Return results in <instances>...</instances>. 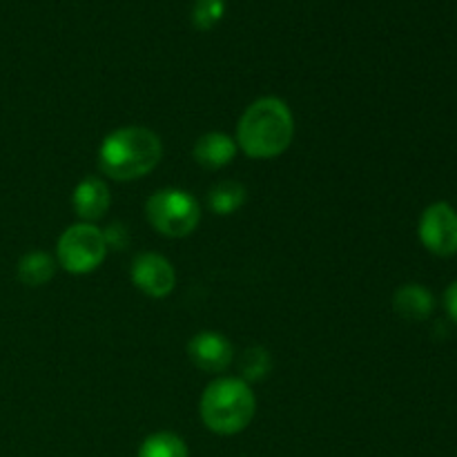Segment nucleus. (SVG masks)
Masks as SVG:
<instances>
[{"instance_id": "obj_1", "label": "nucleus", "mask_w": 457, "mask_h": 457, "mask_svg": "<svg viewBox=\"0 0 457 457\" xmlns=\"http://www.w3.org/2000/svg\"><path fill=\"white\" fill-rule=\"evenodd\" d=\"M295 137V119L288 103L262 96L245 107L237 125V147L250 159H275L284 154Z\"/></svg>"}, {"instance_id": "obj_2", "label": "nucleus", "mask_w": 457, "mask_h": 457, "mask_svg": "<svg viewBox=\"0 0 457 457\" xmlns=\"http://www.w3.org/2000/svg\"><path fill=\"white\" fill-rule=\"evenodd\" d=\"M163 156L159 134L141 125L119 128L103 138L98 147V168L114 181H134L150 174Z\"/></svg>"}, {"instance_id": "obj_3", "label": "nucleus", "mask_w": 457, "mask_h": 457, "mask_svg": "<svg viewBox=\"0 0 457 457\" xmlns=\"http://www.w3.org/2000/svg\"><path fill=\"white\" fill-rule=\"evenodd\" d=\"M257 400L248 382L241 378H219L205 386L199 413L205 428L217 436H237L250 427Z\"/></svg>"}, {"instance_id": "obj_4", "label": "nucleus", "mask_w": 457, "mask_h": 457, "mask_svg": "<svg viewBox=\"0 0 457 457\" xmlns=\"http://www.w3.org/2000/svg\"><path fill=\"white\" fill-rule=\"evenodd\" d=\"M145 217L159 235L181 239L192 235L201 221L199 201L181 187H163L150 195Z\"/></svg>"}, {"instance_id": "obj_5", "label": "nucleus", "mask_w": 457, "mask_h": 457, "mask_svg": "<svg viewBox=\"0 0 457 457\" xmlns=\"http://www.w3.org/2000/svg\"><path fill=\"white\" fill-rule=\"evenodd\" d=\"M107 257L103 230L94 223H74L58 237L56 262L71 275H89Z\"/></svg>"}, {"instance_id": "obj_6", "label": "nucleus", "mask_w": 457, "mask_h": 457, "mask_svg": "<svg viewBox=\"0 0 457 457\" xmlns=\"http://www.w3.org/2000/svg\"><path fill=\"white\" fill-rule=\"evenodd\" d=\"M418 237L436 257L457 254V210L446 201L427 205L418 221Z\"/></svg>"}, {"instance_id": "obj_7", "label": "nucleus", "mask_w": 457, "mask_h": 457, "mask_svg": "<svg viewBox=\"0 0 457 457\" xmlns=\"http://www.w3.org/2000/svg\"><path fill=\"white\" fill-rule=\"evenodd\" d=\"M132 284L152 299H163L177 286L172 263L156 253H143L132 262Z\"/></svg>"}, {"instance_id": "obj_8", "label": "nucleus", "mask_w": 457, "mask_h": 457, "mask_svg": "<svg viewBox=\"0 0 457 457\" xmlns=\"http://www.w3.org/2000/svg\"><path fill=\"white\" fill-rule=\"evenodd\" d=\"M232 344L226 335L217 333V330H201L195 337L187 342V357L196 369L205 370V373H221L230 366Z\"/></svg>"}, {"instance_id": "obj_9", "label": "nucleus", "mask_w": 457, "mask_h": 457, "mask_svg": "<svg viewBox=\"0 0 457 457\" xmlns=\"http://www.w3.org/2000/svg\"><path fill=\"white\" fill-rule=\"evenodd\" d=\"M110 187L101 177H85L71 195L76 217L83 223H94L105 217V212L110 210Z\"/></svg>"}, {"instance_id": "obj_10", "label": "nucleus", "mask_w": 457, "mask_h": 457, "mask_svg": "<svg viewBox=\"0 0 457 457\" xmlns=\"http://www.w3.org/2000/svg\"><path fill=\"white\" fill-rule=\"evenodd\" d=\"M237 141L223 132H208L204 137L196 138L195 147H192V156L196 163L205 170H221L235 161Z\"/></svg>"}, {"instance_id": "obj_11", "label": "nucleus", "mask_w": 457, "mask_h": 457, "mask_svg": "<svg viewBox=\"0 0 457 457\" xmlns=\"http://www.w3.org/2000/svg\"><path fill=\"white\" fill-rule=\"evenodd\" d=\"M393 311L406 321H427L436 311V297L422 284H404L393 295Z\"/></svg>"}, {"instance_id": "obj_12", "label": "nucleus", "mask_w": 457, "mask_h": 457, "mask_svg": "<svg viewBox=\"0 0 457 457\" xmlns=\"http://www.w3.org/2000/svg\"><path fill=\"white\" fill-rule=\"evenodd\" d=\"M56 272V259L43 250H31L18 262V279L25 286H45Z\"/></svg>"}, {"instance_id": "obj_13", "label": "nucleus", "mask_w": 457, "mask_h": 457, "mask_svg": "<svg viewBox=\"0 0 457 457\" xmlns=\"http://www.w3.org/2000/svg\"><path fill=\"white\" fill-rule=\"evenodd\" d=\"M245 204V187L241 183L230 181H219L210 187L208 192V205L214 214L219 217H228V214H235L241 205Z\"/></svg>"}, {"instance_id": "obj_14", "label": "nucleus", "mask_w": 457, "mask_h": 457, "mask_svg": "<svg viewBox=\"0 0 457 457\" xmlns=\"http://www.w3.org/2000/svg\"><path fill=\"white\" fill-rule=\"evenodd\" d=\"M137 457H190V451L181 436L172 431H159L143 440Z\"/></svg>"}, {"instance_id": "obj_15", "label": "nucleus", "mask_w": 457, "mask_h": 457, "mask_svg": "<svg viewBox=\"0 0 457 457\" xmlns=\"http://www.w3.org/2000/svg\"><path fill=\"white\" fill-rule=\"evenodd\" d=\"M272 370V357L263 346H253L241 355L239 373L244 382H262Z\"/></svg>"}, {"instance_id": "obj_16", "label": "nucleus", "mask_w": 457, "mask_h": 457, "mask_svg": "<svg viewBox=\"0 0 457 457\" xmlns=\"http://www.w3.org/2000/svg\"><path fill=\"white\" fill-rule=\"evenodd\" d=\"M223 13H226V0H195V7H192V22H195L196 29L208 31L212 27H217V22L221 21Z\"/></svg>"}, {"instance_id": "obj_17", "label": "nucleus", "mask_w": 457, "mask_h": 457, "mask_svg": "<svg viewBox=\"0 0 457 457\" xmlns=\"http://www.w3.org/2000/svg\"><path fill=\"white\" fill-rule=\"evenodd\" d=\"M103 239H105L107 250H125L129 245V230L123 223H112L103 230Z\"/></svg>"}, {"instance_id": "obj_18", "label": "nucleus", "mask_w": 457, "mask_h": 457, "mask_svg": "<svg viewBox=\"0 0 457 457\" xmlns=\"http://www.w3.org/2000/svg\"><path fill=\"white\" fill-rule=\"evenodd\" d=\"M445 308L451 320L457 324V279L445 290Z\"/></svg>"}]
</instances>
